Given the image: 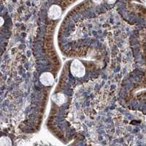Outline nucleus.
<instances>
[{"label": "nucleus", "mask_w": 146, "mask_h": 146, "mask_svg": "<svg viewBox=\"0 0 146 146\" xmlns=\"http://www.w3.org/2000/svg\"><path fill=\"white\" fill-rule=\"evenodd\" d=\"M62 9L58 5H52L48 10V17L52 20H56L62 16Z\"/></svg>", "instance_id": "2"}, {"label": "nucleus", "mask_w": 146, "mask_h": 146, "mask_svg": "<svg viewBox=\"0 0 146 146\" xmlns=\"http://www.w3.org/2000/svg\"><path fill=\"white\" fill-rule=\"evenodd\" d=\"M4 23H5V19L2 17L0 16V27H2L4 25Z\"/></svg>", "instance_id": "6"}, {"label": "nucleus", "mask_w": 146, "mask_h": 146, "mask_svg": "<svg viewBox=\"0 0 146 146\" xmlns=\"http://www.w3.org/2000/svg\"><path fill=\"white\" fill-rule=\"evenodd\" d=\"M52 100L56 105H61L66 102V96L62 93L56 94L53 95V97H52Z\"/></svg>", "instance_id": "4"}, {"label": "nucleus", "mask_w": 146, "mask_h": 146, "mask_svg": "<svg viewBox=\"0 0 146 146\" xmlns=\"http://www.w3.org/2000/svg\"><path fill=\"white\" fill-rule=\"evenodd\" d=\"M40 80L42 84H43L44 86H50L54 83V77L50 72H45L42 73L41 75L40 78Z\"/></svg>", "instance_id": "3"}, {"label": "nucleus", "mask_w": 146, "mask_h": 146, "mask_svg": "<svg viewBox=\"0 0 146 146\" xmlns=\"http://www.w3.org/2000/svg\"><path fill=\"white\" fill-rule=\"evenodd\" d=\"M71 72L74 76L80 78L86 73V70L83 64L78 59L74 60L71 64Z\"/></svg>", "instance_id": "1"}, {"label": "nucleus", "mask_w": 146, "mask_h": 146, "mask_svg": "<svg viewBox=\"0 0 146 146\" xmlns=\"http://www.w3.org/2000/svg\"><path fill=\"white\" fill-rule=\"evenodd\" d=\"M12 142L7 137H2L0 138V145H11Z\"/></svg>", "instance_id": "5"}]
</instances>
